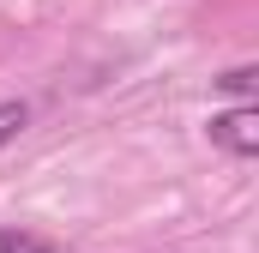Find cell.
<instances>
[{"instance_id":"277c9868","label":"cell","mask_w":259,"mask_h":253,"mask_svg":"<svg viewBox=\"0 0 259 253\" xmlns=\"http://www.w3.org/2000/svg\"><path fill=\"white\" fill-rule=\"evenodd\" d=\"M24 121H30V109H24V103H0V151L24 133Z\"/></svg>"},{"instance_id":"3957f363","label":"cell","mask_w":259,"mask_h":253,"mask_svg":"<svg viewBox=\"0 0 259 253\" xmlns=\"http://www.w3.org/2000/svg\"><path fill=\"white\" fill-rule=\"evenodd\" d=\"M253 85H259V66H229V72L217 78V91H223V97H235V103H247V97H253Z\"/></svg>"},{"instance_id":"6da1fadb","label":"cell","mask_w":259,"mask_h":253,"mask_svg":"<svg viewBox=\"0 0 259 253\" xmlns=\"http://www.w3.org/2000/svg\"><path fill=\"white\" fill-rule=\"evenodd\" d=\"M211 145L229 151V157H259V109L253 103H235V109L211 115Z\"/></svg>"},{"instance_id":"7a4b0ae2","label":"cell","mask_w":259,"mask_h":253,"mask_svg":"<svg viewBox=\"0 0 259 253\" xmlns=\"http://www.w3.org/2000/svg\"><path fill=\"white\" fill-rule=\"evenodd\" d=\"M0 253H72L61 241H49V235H36V229H18V223H0Z\"/></svg>"}]
</instances>
